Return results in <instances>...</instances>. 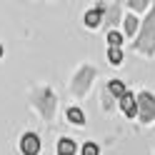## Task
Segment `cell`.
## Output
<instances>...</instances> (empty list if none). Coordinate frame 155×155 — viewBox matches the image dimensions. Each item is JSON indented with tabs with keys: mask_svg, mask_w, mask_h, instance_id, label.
<instances>
[{
	"mask_svg": "<svg viewBox=\"0 0 155 155\" xmlns=\"http://www.w3.org/2000/svg\"><path fill=\"white\" fill-rule=\"evenodd\" d=\"M138 50H145L150 53L155 50V10L145 18V25H143V33H140V40H138Z\"/></svg>",
	"mask_w": 155,
	"mask_h": 155,
	"instance_id": "1",
	"label": "cell"
},
{
	"mask_svg": "<svg viewBox=\"0 0 155 155\" xmlns=\"http://www.w3.org/2000/svg\"><path fill=\"white\" fill-rule=\"evenodd\" d=\"M138 115L143 123L155 120V95H150L148 90L138 95Z\"/></svg>",
	"mask_w": 155,
	"mask_h": 155,
	"instance_id": "2",
	"label": "cell"
},
{
	"mask_svg": "<svg viewBox=\"0 0 155 155\" xmlns=\"http://www.w3.org/2000/svg\"><path fill=\"white\" fill-rule=\"evenodd\" d=\"M93 75H95V70H93V68H83V70L78 73L75 83H73V90H75L78 95H83L85 90H88V85H90V80H93Z\"/></svg>",
	"mask_w": 155,
	"mask_h": 155,
	"instance_id": "3",
	"label": "cell"
},
{
	"mask_svg": "<svg viewBox=\"0 0 155 155\" xmlns=\"http://www.w3.org/2000/svg\"><path fill=\"white\" fill-rule=\"evenodd\" d=\"M20 150H23V155H38V153H40V140H38L35 133H25L23 135Z\"/></svg>",
	"mask_w": 155,
	"mask_h": 155,
	"instance_id": "4",
	"label": "cell"
},
{
	"mask_svg": "<svg viewBox=\"0 0 155 155\" xmlns=\"http://www.w3.org/2000/svg\"><path fill=\"white\" fill-rule=\"evenodd\" d=\"M120 108H123V113L128 115V118H135V115H138V98L128 93V95L120 100Z\"/></svg>",
	"mask_w": 155,
	"mask_h": 155,
	"instance_id": "5",
	"label": "cell"
},
{
	"mask_svg": "<svg viewBox=\"0 0 155 155\" xmlns=\"http://www.w3.org/2000/svg\"><path fill=\"white\" fill-rule=\"evenodd\" d=\"M103 13H105V8H103V5H98V8H93V10H88V13H85V25H88V28H95V25L100 23Z\"/></svg>",
	"mask_w": 155,
	"mask_h": 155,
	"instance_id": "6",
	"label": "cell"
},
{
	"mask_svg": "<svg viewBox=\"0 0 155 155\" xmlns=\"http://www.w3.org/2000/svg\"><path fill=\"white\" fill-rule=\"evenodd\" d=\"M108 90H110L113 98H118V100H123L125 95H128V90H125V83H123V80H110Z\"/></svg>",
	"mask_w": 155,
	"mask_h": 155,
	"instance_id": "7",
	"label": "cell"
},
{
	"mask_svg": "<svg viewBox=\"0 0 155 155\" xmlns=\"http://www.w3.org/2000/svg\"><path fill=\"white\" fill-rule=\"evenodd\" d=\"M75 153V143L70 138H60V143H58V155H73Z\"/></svg>",
	"mask_w": 155,
	"mask_h": 155,
	"instance_id": "8",
	"label": "cell"
},
{
	"mask_svg": "<svg viewBox=\"0 0 155 155\" xmlns=\"http://www.w3.org/2000/svg\"><path fill=\"white\" fill-rule=\"evenodd\" d=\"M123 28H125L128 35H135V33H138V18H135V15H125L123 18Z\"/></svg>",
	"mask_w": 155,
	"mask_h": 155,
	"instance_id": "9",
	"label": "cell"
},
{
	"mask_svg": "<svg viewBox=\"0 0 155 155\" xmlns=\"http://www.w3.org/2000/svg\"><path fill=\"white\" fill-rule=\"evenodd\" d=\"M68 120L75 123V125H83L85 123V115H83L80 108H68Z\"/></svg>",
	"mask_w": 155,
	"mask_h": 155,
	"instance_id": "10",
	"label": "cell"
},
{
	"mask_svg": "<svg viewBox=\"0 0 155 155\" xmlns=\"http://www.w3.org/2000/svg\"><path fill=\"white\" fill-rule=\"evenodd\" d=\"M108 60L113 65H120L123 63V53H120V48H108Z\"/></svg>",
	"mask_w": 155,
	"mask_h": 155,
	"instance_id": "11",
	"label": "cell"
},
{
	"mask_svg": "<svg viewBox=\"0 0 155 155\" xmlns=\"http://www.w3.org/2000/svg\"><path fill=\"white\" fill-rule=\"evenodd\" d=\"M108 45H110V48H120V45H123V35L115 33V30H110V33H108Z\"/></svg>",
	"mask_w": 155,
	"mask_h": 155,
	"instance_id": "12",
	"label": "cell"
},
{
	"mask_svg": "<svg viewBox=\"0 0 155 155\" xmlns=\"http://www.w3.org/2000/svg\"><path fill=\"white\" fill-rule=\"evenodd\" d=\"M100 150H98V145H95V143H85L83 145V155H98Z\"/></svg>",
	"mask_w": 155,
	"mask_h": 155,
	"instance_id": "13",
	"label": "cell"
},
{
	"mask_svg": "<svg viewBox=\"0 0 155 155\" xmlns=\"http://www.w3.org/2000/svg\"><path fill=\"white\" fill-rule=\"evenodd\" d=\"M145 5H148L145 0H130V8H135V10H143Z\"/></svg>",
	"mask_w": 155,
	"mask_h": 155,
	"instance_id": "14",
	"label": "cell"
},
{
	"mask_svg": "<svg viewBox=\"0 0 155 155\" xmlns=\"http://www.w3.org/2000/svg\"><path fill=\"white\" fill-rule=\"evenodd\" d=\"M0 55H3V48H0Z\"/></svg>",
	"mask_w": 155,
	"mask_h": 155,
	"instance_id": "15",
	"label": "cell"
}]
</instances>
